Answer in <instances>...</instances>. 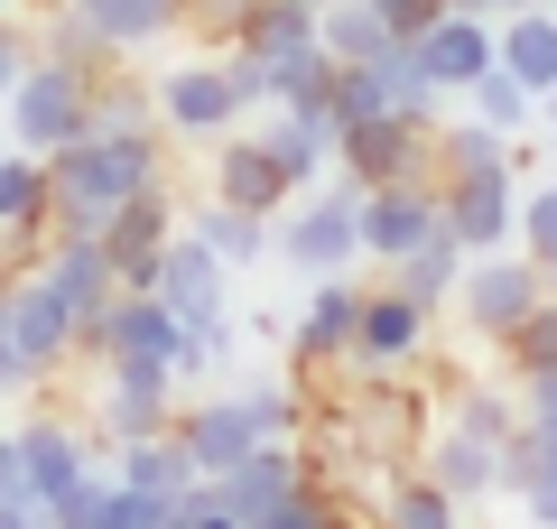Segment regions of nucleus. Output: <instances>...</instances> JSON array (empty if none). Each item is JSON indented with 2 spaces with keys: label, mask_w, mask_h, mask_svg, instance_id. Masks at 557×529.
Segmentation results:
<instances>
[{
  "label": "nucleus",
  "mask_w": 557,
  "mask_h": 529,
  "mask_svg": "<svg viewBox=\"0 0 557 529\" xmlns=\"http://www.w3.org/2000/svg\"><path fill=\"white\" fill-rule=\"evenodd\" d=\"M38 57V47H28V28L20 20H0V94H10V84H20V65Z\"/></svg>",
  "instance_id": "21"
},
{
  "label": "nucleus",
  "mask_w": 557,
  "mask_h": 529,
  "mask_svg": "<svg viewBox=\"0 0 557 529\" xmlns=\"http://www.w3.org/2000/svg\"><path fill=\"white\" fill-rule=\"evenodd\" d=\"M362 251H381V260H399V251H418V242L437 233V214H428V196H409V186H372V205H362Z\"/></svg>",
  "instance_id": "12"
},
{
  "label": "nucleus",
  "mask_w": 557,
  "mask_h": 529,
  "mask_svg": "<svg viewBox=\"0 0 557 529\" xmlns=\"http://www.w3.org/2000/svg\"><path fill=\"white\" fill-rule=\"evenodd\" d=\"M168 391H177V381L159 372V362H102V436H112V446H131V436H159L168 418Z\"/></svg>",
  "instance_id": "6"
},
{
  "label": "nucleus",
  "mask_w": 557,
  "mask_h": 529,
  "mask_svg": "<svg viewBox=\"0 0 557 529\" xmlns=\"http://www.w3.org/2000/svg\"><path fill=\"white\" fill-rule=\"evenodd\" d=\"M10 436H20V492H28V502H57V492L65 483H75V473H94V465H84V436H75V418H20V428H10Z\"/></svg>",
  "instance_id": "9"
},
{
  "label": "nucleus",
  "mask_w": 557,
  "mask_h": 529,
  "mask_svg": "<svg viewBox=\"0 0 557 529\" xmlns=\"http://www.w3.org/2000/svg\"><path fill=\"white\" fill-rule=\"evenodd\" d=\"M65 10L102 57H139V47H159L177 28V0H65Z\"/></svg>",
  "instance_id": "10"
},
{
  "label": "nucleus",
  "mask_w": 557,
  "mask_h": 529,
  "mask_svg": "<svg viewBox=\"0 0 557 529\" xmlns=\"http://www.w3.org/2000/svg\"><path fill=\"white\" fill-rule=\"evenodd\" d=\"M10 492H20V436L0 428V502H10Z\"/></svg>",
  "instance_id": "24"
},
{
  "label": "nucleus",
  "mask_w": 557,
  "mask_h": 529,
  "mask_svg": "<svg viewBox=\"0 0 557 529\" xmlns=\"http://www.w3.org/2000/svg\"><path fill=\"white\" fill-rule=\"evenodd\" d=\"M418 344V297H362L354 307V353L362 362H399Z\"/></svg>",
  "instance_id": "15"
},
{
  "label": "nucleus",
  "mask_w": 557,
  "mask_h": 529,
  "mask_svg": "<svg viewBox=\"0 0 557 529\" xmlns=\"http://www.w3.org/2000/svg\"><path fill=\"white\" fill-rule=\"evenodd\" d=\"M38 270H47V288H57L75 316H102V307L121 297V270H112V251H102L94 233H57V223H47Z\"/></svg>",
  "instance_id": "4"
},
{
  "label": "nucleus",
  "mask_w": 557,
  "mask_h": 529,
  "mask_svg": "<svg viewBox=\"0 0 557 529\" xmlns=\"http://www.w3.org/2000/svg\"><path fill=\"white\" fill-rule=\"evenodd\" d=\"M437 465H446V473H437L446 492H483V483H493V465H483V446H446Z\"/></svg>",
  "instance_id": "20"
},
{
  "label": "nucleus",
  "mask_w": 557,
  "mask_h": 529,
  "mask_svg": "<svg viewBox=\"0 0 557 529\" xmlns=\"http://www.w3.org/2000/svg\"><path fill=\"white\" fill-rule=\"evenodd\" d=\"M214 196H223V205H242V214H278L298 186H288V168H278L260 139H233V149L214 158Z\"/></svg>",
  "instance_id": "11"
},
{
  "label": "nucleus",
  "mask_w": 557,
  "mask_h": 529,
  "mask_svg": "<svg viewBox=\"0 0 557 529\" xmlns=\"http://www.w3.org/2000/svg\"><path fill=\"white\" fill-rule=\"evenodd\" d=\"M530 307V270H483L474 279V325H511Z\"/></svg>",
  "instance_id": "18"
},
{
  "label": "nucleus",
  "mask_w": 557,
  "mask_h": 529,
  "mask_svg": "<svg viewBox=\"0 0 557 529\" xmlns=\"http://www.w3.org/2000/svg\"><path fill=\"white\" fill-rule=\"evenodd\" d=\"M446 502H456L446 483H399L391 502H381V529H456V520H446Z\"/></svg>",
  "instance_id": "17"
},
{
  "label": "nucleus",
  "mask_w": 557,
  "mask_h": 529,
  "mask_svg": "<svg viewBox=\"0 0 557 529\" xmlns=\"http://www.w3.org/2000/svg\"><path fill=\"white\" fill-rule=\"evenodd\" d=\"M186 233H196L205 251L223 260V270H251V260L270 251V214H242V205H223V196L196 205V223H186Z\"/></svg>",
  "instance_id": "13"
},
{
  "label": "nucleus",
  "mask_w": 557,
  "mask_h": 529,
  "mask_svg": "<svg viewBox=\"0 0 557 529\" xmlns=\"http://www.w3.org/2000/svg\"><path fill=\"white\" fill-rule=\"evenodd\" d=\"M520 353H530V362H557V307H548V316H530V334H520Z\"/></svg>",
  "instance_id": "22"
},
{
  "label": "nucleus",
  "mask_w": 557,
  "mask_h": 529,
  "mask_svg": "<svg viewBox=\"0 0 557 529\" xmlns=\"http://www.w3.org/2000/svg\"><path fill=\"white\" fill-rule=\"evenodd\" d=\"M354 307H362L354 288H317V307H307V325H298V362L307 372H325V362L354 353Z\"/></svg>",
  "instance_id": "14"
},
{
  "label": "nucleus",
  "mask_w": 557,
  "mask_h": 529,
  "mask_svg": "<svg viewBox=\"0 0 557 529\" xmlns=\"http://www.w3.org/2000/svg\"><path fill=\"white\" fill-rule=\"evenodd\" d=\"M502 57H511V75H539V84H548V75H557V28L520 20V28H511V47H502Z\"/></svg>",
  "instance_id": "19"
},
{
  "label": "nucleus",
  "mask_w": 557,
  "mask_h": 529,
  "mask_svg": "<svg viewBox=\"0 0 557 529\" xmlns=\"http://www.w3.org/2000/svg\"><path fill=\"white\" fill-rule=\"evenodd\" d=\"M317 10H325V0H317Z\"/></svg>",
  "instance_id": "27"
},
{
  "label": "nucleus",
  "mask_w": 557,
  "mask_h": 529,
  "mask_svg": "<svg viewBox=\"0 0 557 529\" xmlns=\"http://www.w3.org/2000/svg\"><path fill=\"white\" fill-rule=\"evenodd\" d=\"M0 288H10V260H0Z\"/></svg>",
  "instance_id": "26"
},
{
  "label": "nucleus",
  "mask_w": 557,
  "mask_h": 529,
  "mask_svg": "<svg viewBox=\"0 0 557 529\" xmlns=\"http://www.w3.org/2000/svg\"><path fill=\"white\" fill-rule=\"evenodd\" d=\"M20 10H28V0H0V20H20Z\"/></svg>",
  "instance_id": "25"
},
{
  "label": "nucleus",
  "mask_w": 557,
  "mask_h": 529,
  "mask_svg": "<svg viewBox=\"0 0 557 529\" xmlns=\"http://www.w3.org/2000/svg\"><path fill=\"white\" fill-rule=\"evenodd\" d=\"M102 75V65H94ZM94 75L84 65H65V57H28L20 65V84H10V149H28V158H47V149H65V139H84V121H94Z\"/></svg>",
  "instance_id": "1"
},
{
  "label": "nucleus",
  "mask_w": 557,
  "mask_h": 529,
  "mask_svg": "<svg viewBox=\"0 0 557 529\" xmlns=\"http://www.w3.org/2000/svg\"><path fill=\"white\" fill-rule=\"evenodd\" d=\"M112 483H131V492H186V483H196V465H186V446L159 428V436H131V446H121Z\"/></svg>",
  "instance_id": "16"
},
{
  "label": "nucleus",
  "mask_w": 557,
  "mask_h": 529,
  "mask_svg": "<svg viewBox=\"0 0 557 529\" xmlns=\"http://www.w3.org/2000/svg\"><path fill=\"white\" fill-rule=\"evenodd\" d=\"M149 297H159L177 325H205V316H223V260L205 251L196 233H168L159 260H149Z\"/></svg>",
  "instance_id": "3"
},
{
  "label": "nucleus",
  "mask_w": 557,
  "mask_h": 529,
  "mask_svg": "<svg viewBox=\"0 0 557 529\" xmlns=\"http://www.w3.org/2000/svg\"><path fill=\"white\" fill-rule=\"evenodd\" d=\"M362 205L354 196H307L298 214H288V233H278V260H298V270H344V260L362 251Z\"/></svg>",
  "instance_id": "7"
},
{
  "label": "nucleus",
  "mask_w": 557,
  "mask_h": 529,
  "mask_svg": "<svg viewBox=\"0 0 557 529\" xmlns=\"http://www.w3.org/2000/svg\"><path fill=\"white\" fill-rule=\"evenodd\" d=\"M149 102H159V131H177V139H214V131L242 121V94H233L223 65H177Z\"/></svg>",
  "instance_id": "5"
},
{
  "label": "nucleus",
  "mask_w": 557,
  "mask_h": 529,
  "mask_svg": "<svg viewBox=\"0 0 557 529\" xmlns=\"http://www.w3.org/2000/svg\"><path fill=\"white\" fill-rule=\"evenodd\" d=\"M0 529H47V510L28 502V492H10V502H0Z\"/></svg>",
  "instance_id": "23"
},
{
  "label": "nucleus",
  "mask_w": 557,
  "mask_h": 529,
  "mask_svg": "<svg viewBox=\"0 0 557 529\" xmlns=\"http://www.w3.org/2000/svg\"><path fill=\"white\" fill-rule=\"evenodd\" d=\"M168 436L186 446V465H196V473H233L251 446H270V436L251 428V409H242V399H205V409H177V418H168Z\"/></svg>",
  "instance_id": "8"
},
{
  "label": "nucleus",
  "mask_w": 557,
  "mask_h": 529,
  "mask_svg": "<svg viewBox=\"0 0 557 529\" xmlns=\"http://www.w3.org/2000/svg\"><path fill=\"white\" fill-rule=\"evenodd\" d=\"M0 334L38 362V372H65L75 362V334H84V316L65 307L57 288H47V270L28 260V270H10V288H0Z\"/></svg>",
  "instance_id": "2"
}]
</instances>
